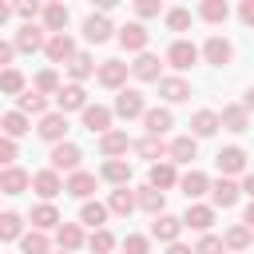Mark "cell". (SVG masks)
Here are the masks:
<instances>
[{"instance_id": "obj_1", "label": "cell", "mask_w": 254, "mask_h": 254, "mask_svg": "<svg viewBox=\"0 0 254 254\" xmlns=\"http://www.w3.org/2000/svg\"><path fill=\"white\" fill-rule=\"evenodd\" d=\"M171 60H175V67H190L194 64V48L190 44H175L171 48Z\"/></svg>"}, {"instance_id": "obj_2", "label": "cell", "mask_w": 254, "mask_h": 254, "mask_svg": "<svg viewBox=\"0 0 254 254\" xmlns=\"http://www.w3.org/2000/svg\"><path fill=\"white\" fill-rule=\"evenodd\" d=\"M139 107H143V99H139L135 91H123V95H119V115H135Z\"/></svg>"}, {"instance_id": "obj_3", "label": "cell", "mask_w": 254, "mask_h": 254, "mask_svg": "<svg viewBox=\"0 0 254 254\" xmlns=\"http://www.w3.org/2000/svg\"><path fill=\"white\" fill-rule=\"evenodd\" d=\"M52 159H56V167H75V163H79V151H75V147H56Z\"/></svg>"}, {"instance_id": "obj_4", "label": "cell", "mask_w": 254, "mask_h": 254, "mask_svg": "<svg viewBox=\"0 0 254 254\" xmlns=\"http://www.w3.org/2000/svg\"><path fill=\"white\" fill-rule=\"evenodd\" d=\"M206 56H210L214 64H226V60H230V48H226L222 40H210V44H206Z\"/></svg>"}, {"instance_id": "obj_5", "label": "cell", "mask_w": 254, "mask_h": 254, "mask_svg": "<svg viewBox=\"0 0 254 254\" xmlns=\"http://www.w3.org/2000/svg\"><path fill=\"white\" fill-rule=\"evenodd\" d=\"M218 167H226V171H238V167H242V151H238V147L222 151V155H218Z\"/></svg>"}, {"instance_id": "obj_6", "label": "cell", "mask_w": 254, "mask_h": 254, "mask_svg": "<svg viewBox=\"0 0 254 254\" xmlns=\"http://www.w3.org/2000/svg\"><path fill=\"white\" fill-rule=\"evenodd\" d=\"M40 135H44V139H60V135H64V119H56V115H52V119H44Z\"/></svg>"}, {"instance_id": "obj_7", "label": "cell", "mask_w": 254, "mask_h": 254, "mask_svg": "<svg viewBox=\"0 0 254 254\" xmlns=\"http://www.w3.org/2000/svg\"><path fill=\"white\" fill-rule=\"evenodd\" d=\"M187 222L202 230V226H210V210H206V206H194V210H187Z\"/></svg>"}, {"instance_id": "obj_8", "label": "cell", "mask_w": 254, "mask_h": 254, "mask_svg": "<svg viewBox=\"0 0 254 254\" xmlns=\"http://www.w3.org/2000/svg\"><path fill=\"white\" fill-rule=\"evenodd\" d=\"M143 40H147V36H143V28H139V24H131V28H123V44H127V48H139Z\"/></svg>"}, {"instance_id": "obj_9", "label": "cell", "mask_w": 254, "mask_h": 254, "mask_svg": "<svg viewBox=\"0 0 254 254\" xmlns=\"http://www.w3.org/2000/svg\"><path fill=\"white\" fill-rule=\"evenodd\" d=\"M79 103H83V91H79V87L60 91V107H79Z\"/></svg>"}, {"instance_id": "obj_10", "label": "cell", "mask_w": 254, "mask_h": 254, "mask_svg": "<svg viewBox=\"0 0 254 254\" xmlns=\"http://www.w3.org/2000/svg\"><path fill=\"white\" fill-rule=\"evenodd\" d=\"M147 127H151V131H167V127H171V115H167V111H151V115H147Z\"/></svg>"}, {"instance_id": "obj_11", "label": "cell", "mask_w": 254, "mask_h": 254, "mask_svg": "<svg viewBox=\"0 0 254 254\" xmlns=\"http://www.w3.org/2000/svg\"><path fill=\"white\" fill-rule=\"evenodd\" d=\"M214 202L230 206V202H234V183H218V187H214Z\"/></svg>"}, {"instance_id": "obj_12", "label": "cell", "mask_w": 254, "mask_h": 254, "mask_svg": "<svg viewBox=\"0 0 254 254\" xmlns=\"http://www.w3.org/2000/svg\"><path fill=\"white\" fill-rule=\"evenodd\" d=\"M155 234H159V238H175V234H179V222H175V218H159V222H155Z\"/></svg>"}, {"instance_id": "obj_13", "label": "cell", "mask_w": 254, "mask_h": 254, "mask_svg": "<svg viewBox=\"0 0 254 254\" xmlns=\"http://www.w3.org/2000/svg\"><path fill=\"white\" fill-rule=\"evenodd\" d=\"M87 36H91V40H107V20H95V16H91V20H87Z\"/></svg>"}, {"instance_id": "obj_14", "label": "cell", "mask_w": 254, "mask_h": 254, "mask_svg": "<svg viewBox=\"0 0 254 254\" xmlns=\"http://www.w3.org/2000/svg\"><path fill=\"white\" fill-rule=\"evenodd\" d=\"M163 91H167V99H187V83H179V79L163 83Z\"/></svg>"}, {"instance_id": "obj_15", "label": "cell", "mask_w": 254, "mask_h": 254, "mask_svg": "<svg viewBox=\"0 0 254 254\" xmlns=\"http://www.w3.org/2000/svg\"><path fill=\"white\" fill-rule=\"evenodd\" d=\"M183 187H187V194H202L206 179H202V175H187V179H183Z\"/></svg>"}, {"instance_id": "obj_16", "label": "cell", "mask_w": 254, "mask_h": 254, "mask_svg": "<svg viewBox=\"0 0 254 254\" xmlns=\"http://www.w3.org/2000/svg\"><path fill=\"white\" fill-rule=\"evenodd\" d=\"M123 79V64H107L103 67V83H119Z\"/></svg>"}, {"instance_id": "obj_17", "label": "cell", "mask_w": 254, "mask_h": 254, "mask_svg": "<svg viewBox=\"0 0 254 254\" xmlns=\"http://www.w3.org/2000/svg\"><path fill=\"white\" fill-rule=\"evenodd\" d=\"M83 119H87V127H91V131H99V127L107 123V111H99V107H95V111H87Z\"/></svg>"}, {"instance_id": "obj_18", "label": "cell", "mask_w": 254, "mask_h": 254, "mask_svg": "<svg viewBox=\"0 0 254 254\" xmlns=\"http://www.w3.org/2000/svg\"><path fill=\"white\" fill-rule=\"evenodd\" d=\"M194 131H198V135H210V131H214V115H206V111H202V115L194 119Z\"/></svg>"}, {"instance_id": "obj_19", "label": "cell", "mask_w": 254, "mask_h": 254, "mask_svg": "<svg viewBox=\"0 0 254 254\" xmlns=\"http://www.w3.org/2000/svg\"><path fill=\"white\" fill-rule=\"evenodd\" d=\"M171 179H175V175H171V167H155V171H151V183H155V187H167Z\"/></svg>"}, {"instance_id": "obj_20", "label": "cell", "mask_w": 254, "mask_h": 254, "mask_svg": "<svg viewBox=\"0 0 254 254\" xmlns=\"http://www.w3.org/2000/svg\"><path fill=\"white\" fill-rule=\"evenodd\" d=\"M16 222H20L16 214H4V218H0V238H12V234H16Z\"/></svg>"}, {"instance_id": "obj_21", "label": "cell", "mask_w": 254, "mask_h": 254, "mask_svg": "<svg viewBox=\"0 0 254 254\" xmlns=\"http://www.w3.org/2000/svg\"><path fill=\"white\" fill-rule=\"evenodd\" d=\"M4 127H8L12 135H24V131H28V127H24V115H8V119H4Z\"/></svg>"}, {"instance_id": "obj_22", "label": "cell", "mask_w": 254, "mask_h": 254, "mask_svg": "<svg viewBox=\"0 0 254 254\" xmlns=\"http://www.w3.org/2000/svg\"><path fill=\"white\" fill-rule=\"evenodd\" d=\"M175 155H179V159H194V143H190V139L175 143Z\"/></svg>"}, {"instance_id": "obj_23", "label": "cell", "mask_w": 254, "mask_h": 254, "mask_svg": "<svg viewBox=\"0 0 254 254\" xmlns=\"http://www.w3.org/2000/svg\"><path fill=\"white\" fill-rule=\"evenodd\" d=\"M4 187H8L12 194H16V190L24 187V175H20V171H12V175H4Z\"/></svg>"}, {"instance_id": "obj_24", "label": "cell", "mask_w": 254, "mask_h": 254, "mask_svg": "<svg viewBox=\"0 0 254 254\" xmlns=\"http://www.w3.org/2000/svg\"><path fill=\"white\" fill-rule=\"evenodd\" d=\"M36 187H40V194H56V179H52V175H40Z\"/></svg>"}, {"instance_id": "obj_25", "label": "cell", "mask_w": 254, "mask_h": 254, "mask_svg": "<svg viewBox=\"0 0 254 254\" xmlns=\"http://www.w3.org/2000/svg\"><path fill=\"white\" fill-rule=\"evenodd\" d=\"M36 222H40V226H52V222H56V210H52V206H40V210H36Z\"/></svg>"}, {"instance_id": "obj_26", "label": "cell", "mask_w": 254, "mask_h": 254, "mask_svg": "<svg viewBox=\"0 0 254 254\" xmlns=\"http://www.w3.org/2000/svg\"><path fill=\"white\" fill-rule=\"evenodd\" d=\"M36 44H40L36 28H24V36H20V48H36Z\"/></svg>"}, {"instance_id": "obj_27", "label": "cell", "mask_w": 254, "mask_h": 254, "mask_svg": "<svg viewBox=\"0 0 254 254\" xmlns=\"http://www.w3.org/2000/svg\"><path fill=\"white\" fill-rule=\"evenodd\" d=\"M83 222H103V206H83Z\"/></svg>"}, {"instance_id": "obj_28", "label": "cell", "mask_w": 254, "mask_h": 254, "mask_svg": "<svg viewBox=\"0 0 254 254\" xmlns=\"http://www.w3.org/2000/svg\"><path fill=\"white\" fill-rule=\"evenodd\" d=\"M135 71H139V75H155V60H151V56H143V60H139V67H135Z\"/></svg>"}, {"instance_id": "obj_29", "label": "cell", "mask_w": 254, "mask_h": 254, "mask_svg": "<svg viewBox=\"0 0 254 254\" xmlns=\"http://www.w3.org/2000/svg\"><path fill=\"white\" fill-rule=\"evenodd\" d=\"M71 190H75V194H87V190H91V179H87V175H79V179L71 183Z\"/></svg>"}, {"instance_id": "obj_30", "label": "cell", "mask_w": 254, "mask_h": 254, "mask_svg": "<svg viewBox=\"0 0 254 254\" xmlns=\"http://www.w3.org/2000/svg\"><path fill=\"white\" fill-rule=\"evenodd\" d=\"M198 254H222V242H214V238H206V242L198 246Z\"/></svg>"}, {"instance_id": "obj_31", "label": "cell", "mask_w": 254, "mask_h": 254, "mask_svg": "<svg viewBox=\"0 0 254 254\" xmlns=\"http://www.w3.org/2000/svg\"><path fill=\"white\" fill-rule=\"evenodd\" d=\"M24 250H28V254H40V250H44V238H24Z\"/></svg>"}, {"instance_id": "obj_32", "label": "cell", "mask_w": 254, "mask_h": 254, "mask_svg": "<svg viewBox=\"0 0 254 254\" xmlns=\"http://www.w3.org/2000/svg\"><path fill=\"white\" fill-rule=\"evenodd\" d=\"M0 83H4V87H8V91H16V87H20V75H16V71H8V75H4V79H0Z\"/></svg>"}, {"instance_id": "obj_33", "label": "cell", "mask_w": 254, "mask_h": 254, "mask_svg": "<svg viewBox=\"0 0 254 254\" xmlns=\"http://www.w3.org/2000/svg\"><path fill=\"white\" fill-rule=\"evenodd\" d=\"M24 107H28V111H40L44 99H40V95H24Z\"/></svg>"}, {"instance_id": "obj_34", "label": "cell", "mask_w": 254, "mask_h": 254, "mask_svg": "<svg viewBox=\"0 0 254 254\" xmlns=\"http://www.w3.org/2000/svg\"><path fill=\"white\" fill-rule=\"evenodd\" d=\"M115 210H131V194L119 190V194H115Z\"/></svg>"}, {"instance_id": "obj_35", "label": "cell", "mask_w": 254, "mask_h": 254, "mask_svg": "<svg viewBox=\"0 0 254 254\" xmlns=\"http://www.w3.org/2000/svg\"><path fill=\"white\" fill-rule=\"evenodd\" d=\"M60 238H64V246H75V242H79V234H75L71 226H67V230H60Z\"/></svg>"}, {"instance_id": "obj_36", "label": "cell", "mask_w": 254, "mask_h": 254, "mask_svg": "<svg viewBox=\"0 0 254 254\" xmlns=\"http://www.w3.org/2000/svg\"><path fill=\"white\" fill-rule=\"evenodd\" d=\"M127 250H131V254H143L147 242H143V238H127Z\"/></svg>"}, {"instance_id": "obj_37", "label": "cell", "mask_w": 254, "mask_h": 254, "mask_svg": "<svg viewBox=\"0 0 254 254\" xmlns=\"http://www.w3.org/2000/svg\"><path fill=\"white\" fill-rule=\"evenodd\" d=\"M48 20H52V24H64V20H67V12H64V8H52V12H48Z\"/></svg>"}, {"instance_id": "obj_38", "label": "cell", "mask_w": 254, "mask_h": 254, "mask_svg": "<svg viewBox=\"0 0 254 254\" xmlns=\"http://www.w3.org/2000/svg\"><path fill=\"white\" fill-rule=\"evenodd\" d=\"M67 48H71L67 40H56V44H52V56H67Z\"/></svg>"}, {"instance_id": "obj_39", "label": "cell", "mask_w": 254, "mask_h": 254, "mask_svg": "<svg viewBox=\"0 0 254 254\" xmlns=\"http://www.w3.org/2000/svg\"><path fill=\"white\" fill-rule=\"evenodd\" d=\"M159 202H163V198H159V194H155V190H147V194H143V206H151V210H155V206H159Z\"/></svg>"}, {"instance_id": "obj_40", "label": "cell", "mask_w": 254, "mask_h": 254, "mask_svg": "<svg viewBox=\"0 0 254 254\" xmlns=\"http://www.w3.org/2000/svg\"><path fill=\"white\" fill-rule=\"evenodd\" d=\"M91 246H95V250H107V246H111V238H107V234H95V238H91Z\"/></svg>"}, {"instance_id": "obj_41", "label": "cell", "mask_w": 254, "mask_h": 254, "mask_svg": "<svg viewBox=\"0 0 254 254\" xmlns=\"http://www.w3.org/2000/svg\"><path fill=\"white\" fill-rule=\"evenodd\" d=\"M206 16H210V20H218V16H226V8H222V4H210V8H206Z\"/></svg>"}, {"instance_id": "obj_42", "label": "cell", "mask_w": 254, "mask_h": 254, "mask_svg": "<svg viewBox=\"0 0 254 254\" xmlns=\"http://www.w3.org/2000/svg\"><path fill=\"white\" fill-rule=\"evenodd\" d=\"M71 71H75V75H87V60H83V56H79V60H75V64H71Z\"/></svg>"}, {"instance_id": "obj_43", "label": "cell", "mask_w": 254, "mask_h": 254, "mask_svg": "<svg viewBox=\"0 0 254 254\" xmlns=\"http://www.w3.org/2000/svg\"><path fill=\"white\" fill-rule=\"evenodd\" d=\"M107 175H111V179H123V175H127V167H119V163H111V167H107Z\"/></svg>"}, {"instance_id": "obj_44", "label": "cell", "mask_w": 254, "mask_h": 254, "mask_svg": "<svg viewBox=\"0 0 254 254\" xmlns=\"http://www.w3.org/2000/svg\"><path fill=\"white\" fill-rule=\"evenodd\" d=\"M12 159V143H0V163H8Z\"/></svg>"}, {"instance_id": "obj_45", "label": "cell", "mask_w": 254, "mask_h": 254, "mask_svg": "<svg viewBox=\"0 0 254 254\" xmlns=\"http://www.w3.org/2000/svg\"><path fill=\"white\" fill-rule=\"evenodd\" d=\"M242 20H246V24H254V4H246V8H242Z\"/></svg>"}, {"instance_id": "obj_46", "label": "cell", "mask_w": 254, "mask_h": 254, "mask_svg": "<svg viewBox=\"0 0 254 254\" xmlns=\"http://www.w3.org/2000/svg\"><path fill=\"white\" fill-rule=\"evenodd\" d=\"M8 56H12V52H8V48H4V44H0V64H4V60H8Z\"/></svg>"}, {"instance_id": "obj_47", "label": "cell", "mask_w": 254, "mask_h": 254, "mask_svg": "<svg viewBox=\"0 0 254 254\" xmlns=\"http://www.w3.org/2000/svg\"><path fill=\"white\" fill-rule=\"evenodd\" d=\"M246 190H250V194H254V175H250V179H246Z\"/></svg>"}, {"instance_id": "obj_48", "label": "cell", "mask_w": 254, "mask_h": 254, "mask_svg": "<svg viewBox=\"0 0 254 254\" xmlns=\"http://www.w3.org/2000/svg\"><path fill=\"white\" fill-rule=\"evenodd\" d=\"M246 222H254V206H250V210H246Z\"/></svg>"}, {"instance_id": "obj_49", "label": "cell", "mask_w": 254, "mask_h": 254, "mask_svg": "<svg viewBox=\"0 0 254 254\" xmlns=\"http://www.w3.org/2000/svg\"><path fill=\"white\" fill-rule=\"evenodd\" d=\"M171 254H190V250H183V246H175V250H171Z\"/></svg>"}, {"instance_id": "obj_50", "label": "cell", "mask_w": 254, "mask_h": 254, "mask_svg": "<svg viewBox=\"0 0 254 254\" xmlns=\"http://www.w3.org/2000/svg\"><path fill=\"white\" fill-rule=\"evenodd\" d=\"M250 107H254V91H250Z\"/></svg>"}]
</instances>
